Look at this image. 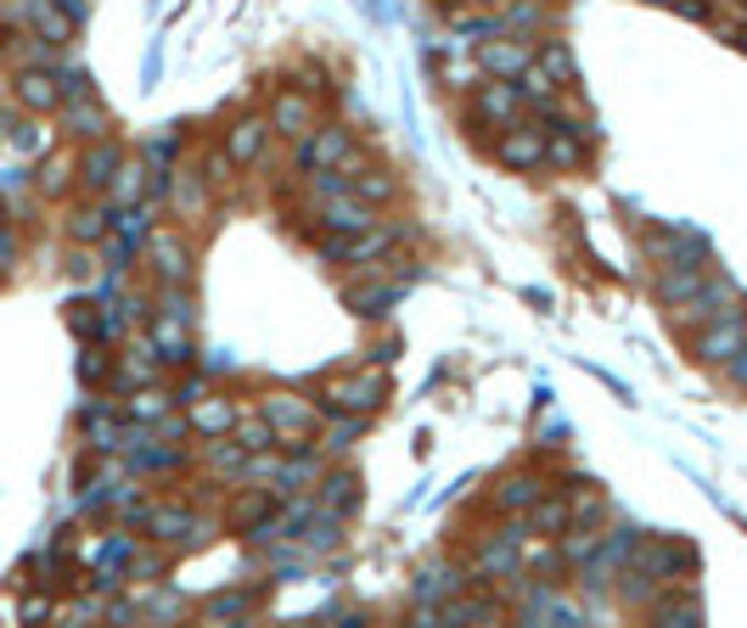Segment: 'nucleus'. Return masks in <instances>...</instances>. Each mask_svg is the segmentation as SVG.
<instances>
[{
	"label": "nucleus",
	"mask_w": 747,
	"mask_h": 628,
	"mask_svg": "<svg viewBox=\"0 0 747 628\" xmlns=\"http://www.w3.org/2000/svg\"><path fill=\"white\" fill-rule=\"evenodd\" d=\"M152 348L164 366H180V359L191 354V309H186V286H169L164 309H157L152 320Z\"/></svg>",
	"instance_id": "f257e3e1"
},
{
	"label": "nucleus",
	"mask_w": 747,
	"mask_h": 628,
	"mask_svg": "<svg viewBox=\"0 0 747 628\" xmlns=\"http://www.w3.org/2000/svg\"><path fill=\"white\" fill-rule=\"evenodd\" d=\"M635 555H641V573L653 578L658 589H663V584H680V578L697 567V550L680 544V539H641Z\"/></svg>",
	"instance_id": "f03ea898"
},
{
	"label": "nucleus",
	"mask_w": 747,
	"mask_h": 628,
	"mask_svg": "<svg viewBox=\"0 0 747 628\" xmlns=\"http://www.w3.org/2000/svg\"><path fill=\"white\" fill-rule=\"evenodd\" d=\"M147 527H152L157 544H180V550H191V544L208 539V522L191 511V505H152V511H147Z\"/></svg>",
	"instance_id": "7ed1b4c3"
},
{
	"label": "nucleus",
	"mask_w": 747,
	"mask_h": 628,
	"mask_svg": "<svg viewBox=\"0 0 747 628\" xmlns=\"http://www.w3.org/2000/svg\"><path fill=\"white\" fill-rule=\"evenodd\" d=\"M382 399H388V376H382V371H360V376L327 382V405H332V410H349V415H371Z\"/></svg>",
	"instance_id": "20e7f679"
},
{
	"label": "nucleus",
	"mask_w": 747,
	"mask_h": 628,
	"mask_svg": "<svg viewBox=\"0 0 747 628\" xmlns=\"http://www.w3.org/2000/svg\"><path fill=\"white\" fill-rule=\"evenodd\" d=\"M258 415L270 421V433H276L287 449H299V444L315 433V410H309L304 399H292V393H270V399H265V410H258Z\"/></svg>",
	"instance_id": "39448f33"
},
{
	"label": "nucleus",
	"mask_w": 747,
	"mask_h": 628,
	"mask_svg": "<svg viewBox=\"0 0 747 628\" xmlns=\"http://www.w3.org/2000/svg\"><path fill=\"white\" fill-rule=\"evenodd\" d=\"M495 157H501V169H511V175L534 169V163H545V129L511 118V124L501 129V141H495Z\"/></svg>",
	"instance_id": "423d86ee"
},
{
	"label": "nucleus",
	"mask_w": 747,
	"mask_h": 628,
	"mask_svg": "<svg viewBox=\"0 0 747 628\" xmlns=\"http://www.w3.org/2000/svg\"><path fill=\"white\" fill-rule=\"evenodd\" d=\"M742 343H747V320L725 315V320H702V332L692 337V354L702 359V366H725Z\"/></svg>",
	"instance_id": "0eeeda50"
},
{
	"label": "nucleus",
	"mask_w": 747,
	"mask_h": 628,
	"mask_svg": "<svg viewBox=\"0 0 747 628\" xmlns=\"http://www.w3.org/2000/svg\"><path fill=\"white\" fill-rule=\"evenodd\" d=\"M147 258H152V270H157L164 286H186L191 281V247H186V236H175V230H152Z\"/></svg>",
	"instance_id": "6e6552de"
},
{
	"label": "nucleus",
	"mask_w": 747,
	"mask_h": 628,
	"mask_svg": "<svg viewBox=\"0 0 747 628\" xmlns=\"http://www.w3.org/2000/svg\"><path fill=\"white\" fill-rule=\"evenodd\" d=\"M17 17L35 28L46 46H68L74 40V12L62 0H17Z\"/></svg>",
	"instance_id": "1a4fd4ad"
},
{
	"label": "nucleus",
	"mask_w": 747,
	"mask_h": 628,
	"mask_svg": "<svg viewBox=\"0 0 747 628\" xmlns=\"http://www.w3.org/2000/svg\"><path fill=\"white\" fill-rule=\"evenodd\" d=\"M349 152H354V136H349V129H338V124H327V129H309V136H304L299 163H304V169H343Z\"/></svg>",
	"instance_id": "9d476101"
},
{
	"label": "nucleus",
	"mask_w": 747,
	"mask_h": 628,
	"mask_svg": "<svg viewBox=\"0 0 747 628\" xmlns=\"http://www.w3.org/2000/svg\"><path fill=\"white\" fill-rule=\"evenodd\" d=\"M309 129H315V107H309V95H299V90H281V95H276V107H270V136L304 141Z\"/></svg>",
	"instance_id": "9b49d317"
},
{
	"label": "nucleus",
	"mask_w": 747,
	"mask_h": 628,
	"mask_svg": "<svg viewBox=\"0 0 747 628\" xmlns=\"http://www.w3.org/2000/svg\"><path fill=\"white\" fill-rule=\"evenodd\" d=\"M265 141H270V118H237L225 129V157H231L237 169H248V163L265 157Z\"/></svg>",
	"instance_id": "f8f14e48"
},
{
	"label": "nucleus",
	"mask_w": 747,
	"mask_h": 628,
	"mask_svg": "<svg viewBox=\"0 0 747 628\" xmlns=\"http://www.w3.org/2000/svg\"><path fill=\"white\" fill-rule=\"evenodd\" d=\"M529 62H534V46H529V40H490V46H478V68L495 74V79H517Z\"/></svg>",
	"instance_id": "ddd939ff"
},
{
	"label": "nucleus",
	"mask_w": 747,
	"mask_h": 628,
	"mask_svg": "<svg viewBox=\"0 0 747 628\" xmlns=\"http://www.w3.org/2000/svg\"><path fill=\"white\" fill-rule=\"evenodd\" d=\"M17 102H23L28 113L62 107V79H56L51 68H23V74H17Z\"/></svg>",
	"instance_id": "4468645a"
},
{
	"label": "nucleus",
	"mask_w": 747,
	"mask_h": 628,
	"mask_svg": "<svg viewBox=\"0 0 747 628\" xmlns=\"http://www.w3.org/2000/svg\"><path fill=\"white\" fill-rule=\"evenodd\" d=\"M467 589V578L450 567V561H439V567H421V578H416V606H444V601H456V594Z\"/></svg>",
	"instance_id": "2eb2a0df"
},
{
	"label": "nucleus",
	"mask_w": 747,
	"mask_h": 628,
	"mask_svg": "<svg viewBox=\"0 0 747 628\" xmlns=\"http://www.w3.org/2000/svg\"><path fill=\"white\" fill-rule=\"evenodd\" d=\"M540 494H545V483H540L534 472H511V477H501V488H495V511H501V516H523Z\"/></svg>",
	"instance_id": "dca6fc26"
},
{
	"label": "nucleus",
	"mask_w": 747,
	"mask_h": 628,
	"mask_svg": "<svg viewBox=\"0 0 747 628\" xmlns=\"http://www.w3.org/2000/svg\"><path fill=\"white\" fill-rule=\"evenodd\" d=\"M517 102H523V95H517V85H511V79L478 85V118H490V124H501V129L517 118Z\"/></svg>",
	"instance_id": "f3484780"
},
{
	"label": "nucleus",
	"mask_w": 747,
	"mask_h": 628,
	"mask_svg": "<svg viewBox=\"0 0 747 628\" xmlns=\"http://www.w3.org/2000/svg\"><path fill=\"white\" fill-rule=\"evenodd\" d=\"M646 247H653L658 264H697V270H708V264H702V242L692 236V230H663V236H653Z\"/></svg>",
	"instance_id": "a211bd4d"
},
{
	"label": "nucleus",
	"mask_w": 747,
	"mask_h": 628,
	"mask_svg": "<svg viewBox=\"0 0 747 628\" xmlns=\"http://www.w3.org/2000/svg\"><path fill=\"white\" fill-rule=\"evenodd\" d=\"M523 527H529V534H545V539H562L568 534V494H562V500L540 494V500L523 511Z\"/></svg>",
	"instance_id": "6ab92c4d"
},
{
	"label": "nucleus",
	"mask_w": 747,
	"mask_h": 628,
	"mask_svg": "<svg viewBox=\"0 0 747 628\" xmlns=\"http://www.w3.org/2000/svg\"><path fill=\"white\" fill-rule=\"evenodd\" d=\"M231 426H237V405L231 399H191V433L225 438Z\"/></svg>",
	"instance_id": "aec40b11"
},
{
	"label": "nucleus",
	"mask_w": 747,
	"mask_h": 628,
	"mask_svg": "<svg viewBox=\"0 0 747 628\" xmlns=\"http://www.w3.org/2000/svg\"><path fill=\"white\" fill-rule=\"evenodd\" d=\"M708 270H697V264H663V275H658V297L674 309V304H686V297H697Z\"/></svg>",
	"instance_id": "412c9836"
},
{
	"label": "nucleus",
	"mask_w": 747,
	"mask_h": 628,
	"mask_svg": "<svg viewBox=\"0 0 747 628\" xmlns=\"http://www.w3.org/2000/svg\"><path fill=\"white\" fill-rule=\"evenodd\" d=\"M343 185H349V196H360L366 208H382L388 196H394V175L371 169V163H366V169H354V175H343Z\"/></svg>",
	"instance_id": "4be33fe9"
},
{
	"label": "nucleus",
	"mask_w": 747,
	"mask_h": 628,
	"mask_svg": "<svg viewBox=\"0 0 747 628\" xmlns=\"http://www.w3.org/2000/svg\"><path fill=\"white\" fill-rule=\"evenodd\" d=\"M602 522H607V494L591 483L573 488L568 494V527H602Z\"/></svg>",
	"instance_id": "5701e85b"
},
{
	"label": "nucleus",
	"mask_w": 747,
	"mask_h": 628,
	"mask_svg": "<svg viewBox=\"0 0 747 628\" xmlns=\"http://www.w3.org/2000/svg\"><path fill=\"white\" fill-rule=\"evenodd\" d=\"M68 102H74V107H68V129H74V136H79V141H102V136H107V113L90 102V90H85V95H68Z\"/></svg>",
	"instance_id": "b1692460"
},
{
	"label": "nucleus",
	"mask_w": 747,
	"mask_h": 628,
	"mask_svg": "<svg viewBox=\"0 0 747 628\" xmlns=\"http://www.w3.org/2000/svg\"><path fill=\"white\" fill-rule=\"evenodd\" d=\"M113 175H118V146L96 141V146L85 152V163H79V180H85L90 191H102V185H113Z\"/></svg>",
	"instance_id": "393cba45"
},
{
	"label": "nucleus",
	"mask_w": 747,
	"mask_h": 628,
	"mask_svg": "<svg viewBox=\"0 0 747 628\" xmlns=\"http://www.w3.org/2000/svg\"><path fill=\"white\" fill-rule=\"evenodd\" d=\"M653 617L658 623H702V606H697V594H653Z\"/></svg>",
	"instance_id": "a878e982"
},
{
	"label": "nucleus",
	"mask_w": 747,
	"mask_h": 628,
	"mask_svg": "<svg viewBox=\"0 0 747 628\" xmlns=\"http://www.w3.org/2000/svg\"><path fill=\"white\" fill-rule=\"evenodd\" d=\"M534 68H540L550 85H573V56H568V46H562V40H545V46H540V56H534Z\"/></svg>",
	"instance_id": "bb28decb"
},
{
	"label": "nucleus",
	"mask_w": 747,
	"mask_h": 628,
	"mask_svg": "<svg viewBox=\"0 0 747 628\" xmlns=\"http://www.w3.org/2000/svg\"><path fill=\"white\" fill-rule=\"evenodd\" d=\"M545 157H550V163H562V169H579V163H584V141L568 136V124H557V129L545 136Z\"/></svg>",
	"instance_id": "cd10ccee"
},
{
	"label": "nucleus",
	"mask_w": 747,
	"mask_h": 628,
	"mask_svg": "<svg viewBox=\"0 0 747 628\" xmlns=\"http://www.w3.org/2000/svg\"><path fill=\"white\" fill-rule=\"evenodd\" d=\"M231 438H237L248 454H265V449H276V433H270V421H265V415H258V421H242V415H237Z\"/></svg>",
	"instance_id": "c85d7f7f"
},
{
	"label": "nucleus",
	"mask_w": 747,
	"mask_h": 628,
	"mask_svg": "<svg viewBox=\"0 0 747 628\" xmlns=\"http://www.w3.org/2000/svg\"><path fill=\"white\" fill-rule=\"evenodd\" d=\"M68 230H74V242H102L107 236V208H79Z\"/></svg>",
	"instance_id": "c756f323"
},
{
	"label": "nucleus",
	"mask_w": 747,
	"mask_h": 628,
	"mask_svg": "<svg viewBox=\"0 0 747 628\" xmlns=\"http://www.w3.org/2000/svg\"><path fill=\"white\" fill-rule=\"evenodd\" d=\"M129 415H141V421H164L169 415V399H164V393H136V405H129Z\"/></svg>",
	"instance_id": "7c9ffc66"
},
{
	"label": "nucleus",
	"mask_w": 747,
	"mask_h": 628,
	"mask_svg": "<svg viewBox=\"0 0 747 628\" xmlns=\"http://www.w3.org/2000/svg\"><path fill=\"white\" fill-rule=\"evenodd\" d=\"M253 606V594H219V601H208V623H219V617H242Z\"/></svg>",
	"instance_id": "2f4dec72"
},
{
	"label": "nucleus",
	"mask_w": 747,
	"mask_h": 628,
	"mask_svg": "<svg viewBox=\"0 0 747 628\" xmlns=\"http://www.w3.org/2000/svg\"><path fill=\"white\" fill-rule=\"evenodd\" d=\"M113 196H118V203H136V196H141V169H118L113 175Z\"/></svg>",
	"instance_id": "473e14b6"
},
{
	"label": "nucleus",
	"mask_w": 747,
	"mask_h": 628,
	"mask_svg": "<svg viewBox=\"0 0 747 628\" xmlns=\"http://www.w3.org/2000/svg\"><path fill=\"white\" fill-rule=\"evenodd\" d=\"M265 511H270V500H265V494H242V505H237V522H242V527H253V522L265 516Z\"/></svg>",
	"instance_id": "72a5a7b5"
},
{
	"label": "nucleus",
	"mask_w": 747,
	"mask_h": 628,
	"mask_svg": "<svg viewBox=\"0 0 747 628\" xmlns=\"http://www.w3.org/2000/svg\"><path fill=\"white\" fill-rule=\"evenodd\" d=\"M725 382H731V387H747V343L725 359Z\"/></svg>",
	"instance_id": "f704fd0d"
},
{
	"label": "nucleus",
	"mask_w": 747,
	"mask_h": 628,
	"mask_svg": "<svg viewBox=\"0 0 747 628\" xmlns=\"http://www.w3.org/2000/svg\"><path fill=\"white\" fill-rule=\"evenodd\" d=\"M501 23H506V28H529V23H540V7H534V0H529V7H511ZM501 23H495V28H501Z\"/></svg>",
	"instance_id": "c9c22d12"
},
{
	"label": "nucleus",
	"mask_w": 747,
	"mask_h": 628,
	"mask_svg": "<svg viewBox=\"0 0 747 628\" xmlns=\"http://www.w3.org/2000/svg\"><path fill=\"white\" fill-rule=\"evenodd\" d=\"M12 146H23V152H40V146H46V136H40L35 124H17V136H12Z\"/></svg>",
	"instance_id": "e433bc0d"
},
{
	"label": "nucleus",
	"mask_w": 747,
	"mask_h": 628,
	"mask_svg": "<svg viewBox=\"0 0 747 628\" xmlns=\"http://www.w3.org/2000/svg\"><path fill=\"white\" fill-rule=\"evenodd\" d=\"M79 332H96V315H90V304H74V315H68Z\"/></svg>",
	"instance_id": "4c0bfd02"
},
{
	"label": "nucleus",
	"mask_w": 747,
	"mask_h": 628,
	"mask_svg": "<svg viewBox=\"0 0 747 628\" xmlns=\"http://www.w3.org/2000/svg\"><path fill=\"white\" fill-rule=\"evenodd\" d=\"M7 258H12V242H7V236H0V270H7Z\"/></svg>",
	"instance_id": "58836bf2"
},
{
	"label": "nucleus",
	"mask_w": 747,
	"mask_h": 628,
	"mask_svg": "<svg viewBox=\"0 0 747 628\" xmlns=\"http://www.w3.org/2000/svg\"><path fill=\"white\" fill-rule=\"evenodd\" d=\"M472 7H511V0H472Z\"/></svg>",
	"instance_id": "ea45409f"
}]
</instances>
